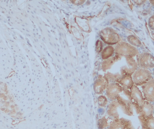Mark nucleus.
<instances>
[{"mask_svg":"<svg viewBox=\"0 0 154 129\" xmlns=\"http://www.w3.org/2000/svg\"><path fill=\"white\" fill-rule=\"evenodd\" d=\"M116 55L124 57L136 56L139 54V52L136 47L125 42H119L115 48Z\"/></svg>","mask_w":154,"mask_h":129,"instance_id":"1","label":"nucleus"},{"mask_svg":"<svg viewBox=\"0 0 154 129\" xmlns=\"http://www.w3.org/2000/svg\"><path fill=\"white\" fill-rule=\"evenodd\" d=\"M134 85L142 86L152 79V73L147 69L139 68L131 75Z\"/></svg>","mask_w":154,"mask_h":129,"instance_id":"2","label":"nucleus"},{"mask_svg":"<svg viewBox=\"0 0 154 129\" xmlns=\"http://www.w3.org/2000/svg\"><path fill=\"white\" fill-rule=\"evenodd\" d=\"M101 38L105 43L109 44H118L121 40V38L116 32L111 28H105L100 33Z\"/></svg>","mask_w":154,"mask_h":129,"instance_id":"3","label":"nucleus"},{"mask_svg":"<svg viewBox=\"0 0 154 129\" xmlns=\"http://www.w3.org/2000/svg\"><path fill=\"white\" fill-rule=\"evenodd\" d=\"M137 66L141 68L149 69L154 67V57L150 53L143 52L137 58Z\"/></svg>","mask_w":154,"mask_h":129,"instance_id":"4","label":"nucleus"},{"mask_svg":"<svg viewBox=\"0 0 154 129\" xmlns=\"http://www.w3.org/2000/svg\"><path fill=\"white\" fill-rule=\"evenodd\" d=\"M132 104L134 109L138 115L146 117H149L153 115L154 106L150 102L145 100L144 104L142 106H139L133 102H132Z\"/></svg>","mask_w":154,"mask_h":129,"instance_id":"5","label":"nucleus"},{"mask_svg":"<svg viewBox=\"0 0 154 129\" xmlns=\"http://www.w3.org/2000/svg\"><path fill=\"white\" fill-rule=\"evenodd\" d=\"M116 100L119 103L120 108L124 113L128 116H133L134 108L130 100L124 98L119 94L118 95Z\"/></svg>","mask_w":154,"mask_h":129,"instance_id":"6","label":"nucleus"},{"mask_svg":"<svg viewBox=\"0 0 154 129\" xmlns=\"http://www.w3.org/2000/svg\"><path fill=\"white\" fill-rule=\"evenodd\" d=\"M142 92L144 99L148 102H154V79H151L142 85Z\"/></svg>","mask_w":154,"mask_h":129,"instance_id":"7","label":"nucleus"},{"mask_svg":"<svg viewBox=\"0 0 154 129\" xmlns=\"http://www.w3.org/2000/svg\"><path fill=\"white\" fill-rule=\"evenodd\" d=\"M123 87L118 82H112L109 84L106 89V95L109 99L116 100L118 95L122 92Z\"/></svg>","mask_w":154,"mask_h":129,"instance_id":"8","label":"nucleus"},{"mask_svg":"<svg viewBox=\"0 0 154 129\" xmlns=\"http://www.w3.org/2000/svg\"><path fill=\"white\" fill-rule=\"evenodd\" d=\"M109 81L105 76H100L96 80L94 84V90L97 94H101L107 89Z\"/></svg>","mask_w":154,"mask_h":129,"instance_id":"9","label":"nucleus"},{"mask_svg":"<svg viewBox=\"0 0 154 129\" xmlns=\"http://www.w3.org/2000/svg\"><path fill=\"white\" fill-rule=\"evenodd\" d=\"M130 93L131 102L135 103L139 106H142L145 102V99L137 86L134 85L131 89Z\"/></svg>","mask_w":154,"mask_h":129,"instance_id":"10","label":"nucleus"},{"mask_svg":"<svg viewBox=\"0 0 154 129\" xmlns=\"http://www.w3.org/2000/svg\"><path fill=\"white\" fill-rule=\"evenodd\" d=\"M127 62V66H125L121 70L122 75L129 74L132 75L137 70V62L131 57H125Z\"/></svg>","mask_w":154,"mask_h":129,"instance_id":"11","label":"nucleus"},{"mask_svg":"<svg viewBox=\"0 0 154 129\" xmlns=\"http://www.w3.org/2000/svg\"><path fill=\"white\" fill-rule=\"evenodd\" d=\"M116 82L119 83L124 89L129 90H130L134 85L131 75L129 74L122 75L116 81Z\"/></svg>","mask_w":154,"mask_h":129,"instance_id":"12","label":"nucleus"},{"mask_svg":"<svg viewBox=\"0 0 154 129\" xmlns=\"http://www.w3.org/2000/svg\"><path fill=\"white\" fill-rule=\"evenodd\" d=\"M138 119L142 125V129H154V117L139 115Z\"/></svg>","mask_w":154,"mask_h":129,"instance_id":"13","label":"nucleus"},{"mask_svg":"<svg viewBox=\"0 0 154 129\" xmlns=\"http://www.w3.org/2000/svg\"><path fill=\"white\" fill-rule=\"evenodd\" d=\"M119 107H120V105L117 100H115L112 101L108 106L107 111L108 116L114 118V119L119 118V114L118 110Z\"/></svg>","mask_w":154,"mask_h":129,"instance_id":"14","label":"nucleus"},{"mask_svg":"<svg viewBox=\"0 0 154 129\" xmlns=\"http://www.w3.org/2000/svg\"><path fill=\"white\" fill-rule=\"evenodd\" d=\"M126 120L123 118L114 119L107 129H126Z\"/></svg>","mask_w":154,"mask_h":129,"instance_id":"15","label":"nucleus"},{"mask_svg":"<svg viewBox=\"0 0 154 129\" xmlns=\"http://www.w3.org/2000/svg\"><path fill=\"white\" fill-rule=\"evenodd\" d=\"M121 56L116 55V56L112 58H108L107 60H105L103 62L102 66L103 70L105 71L111 68V67L116 62L121 59Z\"/></svg>","mask_w":154,"mask_h":129,"instance_id":"16","label":"nucleus"},{"mask_svg":"<svg viewBox=\"0 0 154 129\" xmlns=\"http://www.w3.org/2000/svg\"><path fill=\"white\" fill-rule=\"evenodd\" d=\"M115 49L111 46H107L102 52V58L103 59H108L114 53Z\"/></svg>","mask_w":154,"mask_h":129,"instance_id":"17","label":"nucleus"},{"mask_svg":"<svg viewBox=\"0 0 154 129\" xmlns=\"http://www.w3.org/2000/svg\"><path fill=\"white\" fill-rule=\"evenodd\" d=\"M109 118L107 116H104L101 118L98 121V127L99 129H104L109 126L110 123H109Z\"/></svg>","mask_w":154,"mask_h":129,"instance_id":"18","label":"nucleus"},{"mask_svg":"<svg viewBox=\"0 0 154 129\" xmlns=\"http://www.w3.org/2000/svg\"><path fill=\"white\" fill-rule=\"evenodd\" d=\"M128 42L131 45H133L134 47H139L142 45V42L141 41L134 35H130L127 38Z\"/></svg>","mask_w":154,"mask_h":129,"instance_id":"19","label":"nucleus"},{"mask_svg":"<svg viewBox=\"0 0 154 129\" xmlns=\"http://www.w3.org/2000/svg\"><path fill=\"white\" fill-rule=\"evenodd\" d=\"M108 103V100L105 96L100 95L98 98V104L101 107H104Z\"/></svg>","mask_w":154,"mask_h":129,"instance_id":"20","label":"nucleus"},{"mask_svg":"<svg viewBox=\"0 0 154 129\" xmlns=\"http://www.w3.org/2000/svg\"><path fill=\"white\" fill-rule=\"evenodd\" d=\"M148 25L151 30H154V14L148 20Z\"/></svg>","mask_w":154,"mask_h":129,"instance_id":"21","label":"nucleus"},{"mask_svg":"<svg viewBox=\"0 0 154 129\" xmlns=\"http://www.w3.org/2000/svg\"><path fill=\"white\" fill-rule=\"evenodd\" d=\"M102 42L100 40H98L97 42V44H96V51L98 52H101L102 51Z\"/></svg>","mask_w":154,"mask_h":129,"instance_id":"22","label":"nucleus"},{"mask_svg":"<svg viewBox=\"0 0 154 129\" xmlns=\"http://www.w3.org/2000/svg\"><path fill=\"white\" fill-rule=\"evenodd\" d=\"M134 2H135L136 5L140 6V5L143 4V3L146 2V1H134Z\"/></svg>","mask_w":154,"mask_h":129,"instance_id":"23","label":"nucleus"},{"mask_svg":"<svg viewBox=\"0 0 154 129\" xmlns=\"http://www.w3.org/2000/svg\"><path fill=\"white\" fill-rule=\"evenodd\" d=\"M6 110H7V109L5 108H1V110L2 111H5Z\"/></svg>","mask_w":154,"mask_h":129,"instance_id":"24","label":"nucleus"},{"mask_svg":"<svg viewBox=\"0 0 154 129\" xmlns=\"http://www.w3.org/2000/svg\"><path fill=\"white\" fill-rule=\"evenodd\" d=\"M150 3L154 6V1H150Z\"/></svg>","mask_w":154,"mask_h":129,"instance_id":"25","label":"nucleus"},{"mask_svg":"<svg viewBox=\"0 0 154 129\" xmlns=\"http://www.w3.org/2000/svg\"><path fill=\"white\" fill-rule=\"evenodd\" d=\"M5 113H9L10 112V110H8V109H7V110H6L5 111Z\"/></svg>","mask_w":154,"mask_h":129,"instance_id":"26","label":"nucleus"},{"mask_svg":"<svg viewBox=\"0 0 154 129\" xmlns=\"http://www.w3.org/2000/svg\"><path fill=\"white\" fill-rule=\"evenodd\" d=\"M10 107L12 108V109H13L15 108V106L14 105H12L10 106Z\"/></svg>","mask_w":154,"mask_h":129,"instance_id":"27","label":"nucleus"},{"mask_svg":"<svg viewBox=\"0 0 154 129\" xmlns=\"http://www.w3.org/2000/svg\"><path fill=\"white\" fill-rule=\"evenodd\" d=\"M15 111H16V110H15V109H12V113H15Z\"/></svg>","mask_w":154,"mask_h":129,"instance_id":"28","label":"nucleus"},{"mask_svg":"<svg viewBox=\"0 0 154 129\" xmlns=\"http://www.w3.org/2000/svg\"><path fill=\"white\" fill-rule=\"evenodd\" d=\"M20 112H17V113H16V115L17 116H19V115H20Z\"/></svg>","mask_w":154,"mask_h":129,"instance_id":"29","label":"nucleus"},{"mask_svg":"<svg viewBox=\"0 0 154 129\" xmlns=\"http://www.w3.org/2000/svg\"><path fill=\"white\" fill-rule=\"evenodd\" d=\"M15 108L16 110H19V108H18V107H16Z\"/></svg>","mask_w":154,"mask_h":129,"instance_id":"30","label":"nucleus"},{"mask_svg":"<svg viewBox=\"0 0 154 129\" xmlns=\"http://www.w3.org/2000/svg\"><path fill=\"white\" fill-rule=\"evenodd\" d=\"M16 119H17V120H19V119H20V117H17V118H16Z\"/></svg>","mask_w":154,"mask_h":129,"instance_id":"31","label":"nucleus"},{"mask_svg":"<svg viewBox=\"0 0 154 129\" xmlns=\"http://www.w3.org/2000/svg\"><path fill=\"white\" fill-rule=\"evenodd\" d=\"M11 114H12V113H8V115H11Z\"/></svg>","mask_w":154,"mask_h":129,"instance_id":"32","label":"nucleus"},{"mask_svg":"<svg viewBox=\"0 0 154 129\" xmlns=\"http://www.w3.org/2000/svg\"><path fill=\"white\" fill-rule=\"evenodd\" d=\"M22 113H20V116H22Z\"/></svg>","mask_w":154,"mask_h":129,"instance_id":"33","label":"nucleus"},{"mask_svg":"<svg viewBox=\"0 0 154 129\" xmlns=\"http://www.w3.org/2000/svg\"><path fill=\"white\" fill-rule=\"evenodd\" d=\"M153 114H154V110H153Z\"/></svg>","mask_w":154,"mask_h":129,"instance_id":"34","label":"nucleus"},{"mask_svg":"<svg viewBox=\"0 0 154 129\" xmlns=\"http://www.w3.org/2000/svg\"><path fill=\"white\" fill-rule=\"evenodd\" d=\"M11 119H12V120H14V119H13L12 118H11Z\"/></svg>","mask_w":154,"mask_h":129,"instance_id":"35","label":"nucleus"},{"mask_svg":"<svg viewBox=\"0 0 154 129\" xmlns=\"http://www.w3.org/2000/svg\"><path fill=\"white\" fill-rule=\"evenodd\" d=\"M3 118H6V117H4V116H3Z\"/></svg>","mask_w":154,"mask_h":129,"instance_id":"36","label":"nucleus"},{"mask_svg":"<svg viewBox=\"0 0 154 129\" xmlns=\"http://www.w3.org/2000/svg\"><path fill=\"white\" fill-rule=\"evenodd\" d=\"M10 128H12V129H14V128H13L12 127H10Z\"/></svg>","mask_w":154,"mask_h":129,"instance_id":"37","label":"nucleus"},{"mask_svg":"<svg viewBox=\"0 0 154 129\" xmlns=\"http://www.w3.org/2000/svg\"><path fill=\"white\" fill-rule=\"evenodd\" d=\"M7 127H9L8 125H7Z\"/></svg>","mask_w":154,"mask_h":129,"instance_id":"38","label":"nucleus"},{"mask_svg":"<svg viewBox=\"0 0 154 129\" xmlns=\"http://www.w3.org/2000/svg\"><path fill=\"white\" fill-rule=\"evenodd\" d=\"M1 114V113H0V114Z\"/></svg>","mask_w":154,"mask_h":129,"instance_id":"39","label":"nucleus"},{"mask_svg":"<svg viewBox=\"0 0 154 129\" xmlns=\"http://www.w3.org/2000/svg\"></svg>","mask_w":154,"mask_h":129,"instance_id":"40","label":"nucleus"},{"mask_svg":"<svg viewBox=\"0 0 154 129\" xmlns=\"http://www.w3.org/2000/svg\"></svg>","mask_w":154,"mask_h":129,"instance_id":"41","label":"nucleus"}]
</instances>
